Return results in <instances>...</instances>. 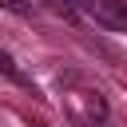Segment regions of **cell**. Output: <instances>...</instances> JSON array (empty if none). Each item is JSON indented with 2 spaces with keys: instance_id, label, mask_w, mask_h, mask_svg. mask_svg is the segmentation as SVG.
Returning a JSON list of instances; mask_svg holds the SVG:
<instances>
[{
  "instance_id": "obj_4",
  "label": "cell",
  "mask_w": 127,
  "mask_h": 127,
  "mask_svg": "<svg viewBox=\"0 0 127 127\" xmlns=\"http://www.w3.org/2000/svg\"><path fill=\"white\" fill-rule=\"evenodd\" d=\"M0 8H8V12H16V16H28V12H32V0H0Z\"/></svg>"
},
{
  "instance_id": "obj_5",
  "label": "cell",
  "mask_w": 127,
  "mask_h": 127,
  "mask_svg": "<svg viewBox=\"0 0 127 127\" xmlns=\"http://www.w3.org/2000/svg\"><path fill=\"white\" fill-rule=\"evenodd\" d=\"M32 127H44V123H32Z\"/></svg>"
},
{
  "instance_id": "obj_1",
  "label": "cell",
  "mask_w": 127,
  "mask_h": 127,
  "mask_svg": "<svg viewBox=\"0 0 127 127\" xmlns=\"http://www.w3.org/2000/svg\"><path fill=\"white\" fill-rule=\"evenodd\" d=\"M60 91H64V111L75 127H99L107 123V99L95 83H87L83 75H64L60 79Z\"/></svg>"
},
{
  "instance_id": "obj_2",
  "label": "cell",
  "mask_w": 127,
  "mask_h": 127,
  "mask_svg": "<svg viewBox=\"0 0 127 127\" xmlns=\"http://www.w3.org/2000/svg\"><path fill=\"white\" fill-rule=\"evenodd\" d=\"M83 8L111 32H127V0H83Z\"/></svg>"
},
{
  "instance_id": "obj_3",
  "label": "cell",
  "mask_w": 127,
  "mask_h": 127,
  "mask_svg": "<svg viewBox=\"0 0 127 127\" xmlns=\"http://www.w3.org/2000/svg\"><path fill=\"white\" fill-rule=\"evenodd\" d=\"M0 75H4V79H12V83H28V75L16 67V60H12L4 48H0Z\"/></svg>"
}]
</instances>
